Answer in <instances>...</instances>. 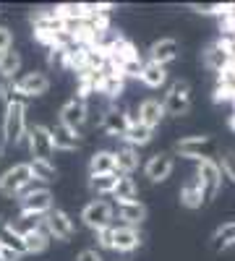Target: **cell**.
<instances>
[{
  "instance_id": "6da1fadb",
  "label": "cell",
  "mask_w": 235,
  "mask_h": 261,
  "mask_svg": "<svg viewBox=\"0 0 235 261\" xmlns=\"http://www.w3.org/2000/svg\"><path fill=\"white\" fill-rule=\"evenodd\" d=\"M27 105L24 99H13L6 105V115H3V141L6 144H21L27 141Z\"/></svg>"
},
{
  "instance_id": "7a4b0ae2",
  "label": "cell",
  "mask_w": 235,
  "mask_h": 261,
  "mask_svg": "<svg viewBox=\"0 0 235 261\" xmlns=\"http://www.w3.org/2000/svg\"><path fill=\"white\" fill-rule=\"evenodd\" d=\"M222 180H225V175H222L217 160H212V157L199 160V165H196V183L201 186L204 204H212L217 199V193L222 191Z\"/></svg>"
},
{
  "instance_id": "3957f363",
  "label": "cell",
  "mask_w": 235,
  "mask_h": 261,
  "mask_svg": "<svg viewBox=\"0 0 235 261\" xmlns=\"http://www.w3.org/2000/svg\"><path fill=\"white\" fill-rule=\"evenodd\" d=\"M165 105V113L167 115H175V118H183L191 113V84L186 79H178L167 86V94L162 99Z\"/></svg>"
},
{
  "instance_id": "277c9868",
  "label": "cell",
  "mask_w": 235,
  "mask_h": 261,
  "mask_svg": "<svg viewBox=\"0 0 235 261\" xmlns=\"http://www.w3.org/2000/svg\"><path fill=\"white\" fill-rule=\"evenodd\" d=\"M113 220H115V206L108 204V201H89L87 206L81 209V222L87 225L89 230L99 232L105 227H113Z\"/></svg>"
},
{
  "instance_id": "5b68a950",
  "label": "cell",
  "mask_w": 235,
  "mask_h": 261,
  "mask_svg": "<svg viewBox=\"0 0 235 261\" xmlns=\"http://www.w3.org/2000/svg\"><path fill=\"white\" fill-rule=\"evenodd\" d=\"M32 180H34V175H32L29 162H18V165L8 167L3 175H0V193L3 196H18L21 188L29 186Z\"/></svg>"
},
{
  "instance_id": "8992f818",
  "label": "cell",
  "mask_w": 235,
  "mask_h": 261,
  "mask_svg": "<svg viewBox=\"0 0 235 261\" xmlns=\"http://www.w3.org/2000/svg\"><path fill=\"white\" fill-rule=\"evenodd\" d=\"M42 225H45V230H47L50 238H55V241H63V243L71 241L73 232H76L71 214H68L66 209H58V206H55L50 214L42 217Z\"/></svg>"
},
{
  "instance_id": "52a82bcc",
  "label": "cell",
  "mask_w": 235,
  "mask_h": 261,
  "mask_svg": "<svg viewBox=\"0 0 235 261\" xmlns=\"http://www.w3.org/2000/svg\"><path fill=\"white\" fill-rule=\"evenodd\" d=\"M27 144H29V151H32V160H50V154L55 151L50 128L42 125V123H37L27 130Z\"/></svg>"
},
{
  "instance_id": "ba28073f",
  "label": "cell",
  "mask_w": 235,
  "mask_h": 261,
  "mask_svg": "<svg viewBox=\"0 0 235 261\" xmlns=\"http://www.w3.org/2000/svg\"><path fill=\"white\" fill-rule=\"evenodd\" d=\"M47 89H50V79L42 71H32L21 79H13V94L18 97H42L47 94Z\"/></svg>"
},
{
  "instance_id": "9c48e42d",
  "label": "cell",
  "mask_w": 235,
  "mask_h": 261,
  "mask_svg": "<svg viewBox=\"0 0 235 261\" xmlns=\"http://www.w3.org/2000/svg\"><path fill=\"white\" fill-rule=\"evenodd\" d=\"M18 204H21V214H29V217H45L55 209L53 206V193L45 186L37 188L29 196H24V199H18Z\"/></svg>"
},
{
  "instance_id": "30bf717a",
  "label": "cell",
  "mask_w": 235,
  "mask_h": 261,
  "mask_svg": "<svg viewBox=\"0 0 235 261\" xmlns=\"http://www.w3.org/2000/svg\"><path fill=\"white\" fill-rule=\"evenodd\" d=\"M173 170H175V157L170 154V151H157V154H152L144 165V172L152 183H165L173 175Z\"/></svg>"
},
{
  "instance_id": "8fae6325",
  "label": "cell",
  "mask_w": 235,
  "mask_h": 261,
  "mask_svg": "<svg viewBox=\"0 0 235 261\" xmlns=\"http://www.w3.org/2000/svg\"><path fill=\"white\" fill-rule=\"evenodd\" d=\"M29 21H32V32H42V34L66 32V21L55 13V8H39L29 16Z\"/></svg>"
},
{
  "instance_id": "7c38bea8",
  "label": "cell",
  "mask_w": 235,
  "mask_h": 261,
  "mask_svg": "<svg viewBox=\"0 0 235 261\" xmlns=\"http://www.w3.org/2000/svg\"><path fill=\"white\" fill-rule=\"evenodd\" d=\"M89 120V105L81 99H68L66 105L60 107V125H66L71 130H79L84 123Z\"/></svg>"
},
{
  "instance_id": "4fadbf2b",
  "label": "cell",
  "mask_w": 235,
  "mask_h": 261,
  "mask_svg": "<svg viewBox=\"0 0 235 261\" xmlns=\"http://www.w3.org/2000/svg\"><path fill=\"white\" fill-rule=\"evenodd\" d=\"M215 146L212 144V139L209 136H183L178 144H175V154H180V157H186V160H204V157H209L206 151Z\"/></svg>"
},
{
  "instance_id": "5bb4252c",
  "label": "cell",
  "mask_w": 235,
  "mask_h": 261,
  "mask_svg": "<svg viewBox=\"0 0 235 261\" xmlns=\"http://www.w3.org/2000/svg\"><path fill=\"white\" fill-rule=\"evenodd\" d=\"M178 55H180V45L173 37H162V39L152 42V47H149V60L157 65H165V68L173 60H178Z\"/></svg>"
},
{
  "instance_id": "9a60e30c",
  "label": "cell",
  "mask_w": 235,
  "mask_h": 261,
  "mask_svg": "<svg viewBox=\"0 0 235 261\" xmlns=\"http://www.w3.org/2000/svg\"><path fill=\"white\" fill-rule=\"evenodd\" d=\"M141 246V232L139 227L128 225H113V251L118 253H131Z\"/></svg>"
},
{
  "instance_id": "2e32d148",
  "label": "cell",
  "mask_w": 235,
  "mask_h": 261,
  "mask_svg": "<svg viewBox=\"0 0 235 261\" xmlns=\"http://www.w3.org/2000/svg\"><path fill=\"white\" fill-rule=\"evenodd\" d=\"M165 115H167V113H165V105H162L160 99H154V97H149V99H144V102L139 105V120H141L146 128H152V130L162 123Z\"/></svg>"
},
{
  "instance_id": "e0dca14e",
  "label": "cell",
  "mask_w": 235,
  "mask_h": 261,
  "mask_svg": "<svg viewBox=\"0 0 235 261\" xmlns=\"http://www.w3.org/2000/svg\"><path fill=\"white\" fill-rule=\"evenodd\" d=\"M110 172H118L115 151H108V149L94 151L92 160H89V175H110Z\"/></svg>"
},
{
  "instance_id": "ac0fdd59",
  "label": "cell",
  "mask_w": 235,
  "mask_h": 261,
  "mask_svg": "<svg viewBox=\"0 0 235 261\" xmlns=\"http://www.w3.org/2000/svg\"><path fill=\"white\" fill-rule=\"evenodd\" d=\"M99 128H102L108 136L120 139V136L125 134V128H128L123 110H118V107H110V110H105V113H102V118H99Z\"/></svg>"
},
{
  "instance_id": "d6986e66",
  "label": "cell",
  "mask_w": 235,
  "mask_h": 261,
  "mask_svg": "<svg viewBox=\"0 0 235 261\" xmlns=\"http://www.w3.org/2000/svg\"><path fill=\"white\" fill-rule=\"evenodd\" d=\"M115 214L118 220L128 227H139L146 220V206L141 201H131V204H115Z\"/></svg>"
},
{
  "instance_id": "ffe728a7",
  "label": "cell",
  "mask_w": 235,
  "mask_h": 261,
  "mask_svg": "<svg viewBox=\"0 0 235 261\" xmlns=\"http://www.w3.org/2000/svg\"><path fill=\"white\" fill-rule=\"evenodd\" d=\"M50 134H53V146H55V149L73 151V149L81 146L79 130H71V128H66V125H55V128H50Z\"/></svg>"
},
{
  "instance_id": "44dd1931",
  "label": "cell",
  "mask_w": 235,
  "mask_h": 261,
  "mask_svg": "<svg viewBox=\"0 0 235 261\" xmlns=\"http://www.w3.org/2000/svg\"><path fill=\"white\" fill-rule=\"evenodd\" d=\"M50 246V235L45 230V225H37L34 230H29L24 235V253H42V251H47Z\"/></svg>"
},
{
  "instance_id": "7402d4cb",
  "label": "cell",
  "mask_w": 235,
  "mask_h": 261,
  "mask_svg": "<svg viewBox=\"0 0 235 261\" xmlns=\"http://www.w3.org/2000/svg\"><path fill=\"white\" fill-rule=\"evenodd\" d=\"M139 81H141L144 86H149V89H160V86H165V84H167V68H165V65L152 63V60H146Z\"/></svg>"
},
{
  "instance_id": "603a6c76",
  "label": "cell",
  "mask_w": 235,
  "mask_h": 261,
  "mask_svg": "<svg viewBox=\"0 0 235 261\" xmlns=\"http://www.w3.org/2000/svg\"><path fill=\"white\" fill-rule=\"evenodd\" d=\"M113 199L115 204H131V201H139V186L131 175H120L115 191H113Z\"/></svg>"
},
{
  "instance_id": "cb8c5ba5",
  "label": "cell",
  "mask_w": 235,
  "mask_h": 261,
  "mask_svg": "<svg viewBox=\"0 0 235 261\" xmlns=\"http://www.w3.org/2000/svg\"><path fill=\"white\" fill-rule=\"evenodd\" d=\"M230 246H235V220L222 222L215 232H212V251H227Z\"/></svg>"
},
{
  "instance_id": "d4e9b609",
  "label": "cell",
  "mask_w": 235,
  "mask_h": 261,
  "mask_svg": "<svg viewBox=\"0 0 235 261\" xmlns=\"http://www.w3.org/2000/svg\"><path fill=\"white\" fill-rule=\"evenodd\" d=\"M120 139H123V144H125V146H134V149L146 146L149 141H152V128H146L144 123L128 125V128H125V134H123Z\"/></svg>"
},
{
  "instance_id": "484cf974",
  "label": "cell",
  "mask_w": 235,
  "mask_h": 261,
  "mask_svg": "<svg viewBox=\"0 0 235 261\" xmlns=\"http://www.w3.org/2000/svg\"><path fill=\"white\" fill-rule=\"evenodd\" d=\"M115 157H118V172H120V175H131V172H136L139 165H141V160H139V149H134V146H123V149H118V151H115Z\"/></svg>"
},
{
  "instance_id": "4316f807",
  "label": "cell",
  "mask_w": 235,
  "mask_h": 261,
  "mask_svg": "<svg viewBox=\"0 0 235 261\" xmlns=\"http://www.w3.org/2000/svg\"><path fill=\"white\" fill-rule=\"evenodd\" d=\"M118 180H120V172H110V175H89V191L99 193V196H113Z\"/></svg>"
},
{
  "instance_id": "83f0119b",
  "label": "cell",
  "mask_w": 235,
  "mask_h": 261,
  "mask_svg": "<svg viewBox=\"0 0 235 261\" xmlns=\"http://www.w3.org/2000/svg\"><path fill=\"white\" fill-rule=\"evenodd\" d=\"M180 204L186 206V209H199V206H204V193H201V186L194 180V183H188V186H183L180 188Z\"/></svg>"
},
{
  "instance_id": "f1b7e54d",
  "label": "cell",
  "mask_w": 235,
  "mask_h": 261,
  "mask_svg": "<svg viewBox=\"0 0 235 261\" xmlns=\"http://www.w3.org/2000/svg\"><path fill=\"white\" fill-rule=\"evenodd\" d=\"M18 71H21V55L16 50H8L0 55V76H3V81H13Z\"/></svg>"
},
{
  "instance_id": "f546056e",
  "label": "cell",
  "mask_w": 235,
  "mask_h": 261,
  "mask_svg": "<svg viewBox=\"0 0 235 261\" xmlns=\"http://www.w3.org/2000/svg\"><path fill=\"white\" fill-rule=\"evenodd\" d=\"M29 167H32V175H34L37 183H50L58 175V170H55V165L50 160H32Z\"/></svg>"
},
{
  "instance_id": "4dcf8cb0",
  "label": "cell",
  "mask_w": 235,
  "mask_h": 261,
  "mask_svg": "<svg viewBox=\"0 0 235 261\" xmlns=\"http://www.w3.org/2000/svg\"><path fill=\"white\" fill-rule=\"evenodd\" d=\"M201 63L206 65L209 71H215V73H217V71L222 68V65L227 63V58L222 55V50L215 45V42H212V45H206V47H204V53H201Z\"/></svg>"
},
{
  "instance_id": "1f68e13d",
  "label": "cell",
  "mask_w": 235,
  "mask_h": 261,
  "mask_svg": "<svg viewBox=\"0 0 235 261\" xmlns=\"http://www.w3.org/2000/svg\"><path fill=\"white\" fill-rule=\"evenodd\" d=\"M232 99H235V86H230V84H215L212 102H215V105H232Z\"/></svg>"
},
{
  "instance_id": "d6a6232c",
  "label": "cell",
  "mask_w": 235,
  "mask_h": 261,
  "mask_svg": "<svg viewBox=\"0 0 235 261\" xmlns=\"http://www.w3.org/2000/svg\"><path fill=\"white\" fill-rule=\"evenodd\" d=\"M220 170H222V175L230 178L235 183V151H222V157H220Z\"/></svg>"
},
{
  "instance_id": "836d02e7",
  "label": "cell",
  "mask_w": 235,
  "mask_h": 261,
  "mask_svg": "<svg viewBox=\"0 0 235 261\" xmlns=\"http://www.w3.org/2000/svg\"><path fill=\"white\" fill-rule=\"evenodd\" d=\"M94 235H97V246H99V248L113 251V227H105V230H99V232H94Z\"/></svg>"
},
{
  "instance_id": "e575fe53",
  "label": "cell",
  "mask_w": 235,
  "mask_h": 261,
  "mask_svg": "<svg viewBox=\"0 0 235 261\" xmlns=\"http://www.w3.org/2000/svg\"><path fill=\"white\" fill-rule=\"evenodd\" d=\"M8 50H13V34L8 27H0V55Z\"/></svg>"
},
{
  "instance_id": "d590c367",
  "label": "cell",
  "mask_w": 235,
  "mask_h": 261,
  "mask_svg": "<svg viewBox=\"0 0 235 261\" xmlns=\"http://www.w3.org/2000/svg\"><path fill=\"white\" fill-rule=\"evenodd\" d=\"M0 99H3L6 105L16 99L13 97V81H3V84H0Z\"/></svg>"
},
{
  "instance_id": "8d00e7d4",
  "label": "cell",
  "mask_w": 235,
  "mask_h": 261,
  "mask_svg": "<svg viewBox=\"0 0 235 261\" xmlns=\"http://www.w3.org/2000/svg\"><path fill=\"white\" fill-rule=\"evenodd\" d=\"M21 258H24L21 253H16L13 248H8V246L0 243V261H21Z\"/></svg>"
},
{
  "instance_id": "74e56055",
  "label": "cell",
  "mask_w": 235,
  "mask_h": 261,
  "mask_svg": "<svg viewBox=\"0 0 235 261\" xmlns=\"http://www.w3.org/2000/svg\"><path fill=\"white\" fill-rule=\"evenodd\" d=\"M76 261H102V256H99V251L97 248H84L81 253H79V258Z\"/></svg>"
},
{
  "instance_id": "f35d334b",
  "label": "cell",
  "mask_w": 235,
  "mask_h": 261,
  "mask_svg": "<svg viewBox=\"0 0 235 261\" xmlns=\"http://www.w3.org/2000/svg\"><path fill=\"white\" fill-rule=\"evenodd\" d=\"M227 125H230V128H232V130H235V110H232V115H230V118H227Z\"/></svg>"
},
{
  "instance_id": "ab89813d",
  "label": "cell",
  "mask_w": 235,
  "mask_h": 261,
  "mask_svg": "<svg viewBox=\"0 0 235 261\" xmlns=\"http://www.w3.org/2000/svg\"><path fill=\"white\" fill-rule=\"evenodd\" d=\"M3 151H6V141H0V160H3Z\"/></svg>"
}]
</instances>
